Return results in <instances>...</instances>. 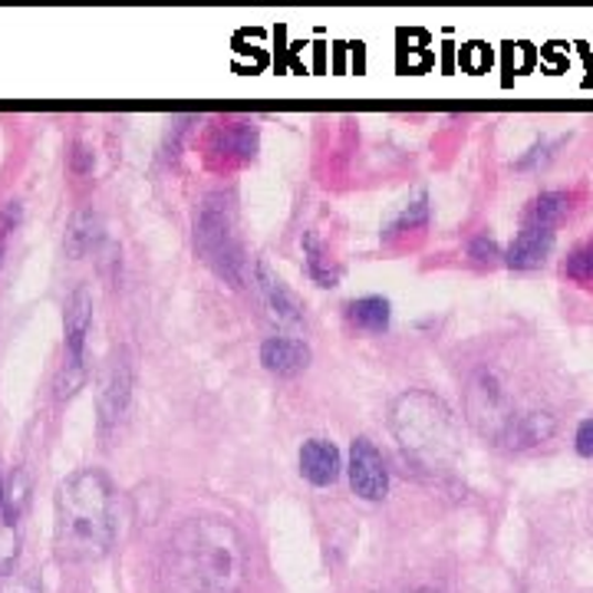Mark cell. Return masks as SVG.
<instances>
[{
  "label": "cell",
  "mask_w": 593,
  "mask_h": 593,
  "mask_svg": "<svg viewBox=\"0 0 593 593\" xmlns=\"http://www.w3.org/2000/svg\"><path fill=\"white\" fill-rule=\"evenodd\" d=\"M116 498L103 472H73L56 488V554L73 564H89L109 554L116 541Z\"/></svg>",
  "instance_id": "obj_1"
},
{
  "label": "cell",
  "mask_w": 593,
  "mask_h": 593,
  "mask_svg": "<svg viewBox=\"0 0 593 593\" xmlns=\"http://www.w3.org/2000/svg\"><path fill=\"white\" fill-rule=\"evenodd\" d=\"M244 568V541L227 521H192L172 541V574L189 593H237Z\"/></svg>",
  "instance_id": "obj_2"
},
{
  "label": "cell",
  "mask_w": 593,
  "mask_h": 593,
  "mask_svg": "<svg viewBox=\"0 0 593 593\" xmlns=\"http://www.w3.org/2000/svg\"><path fill=\"white\" fill-rule=\"evenodd\" d=\"M195 247L201 261L218 277H224L231 287H241L247 264H244V251H241L237 231H234V198L214 192L198 204Z\"/></svg>",
  "instance_id": "obj_3"
},
{
  "label": "cell",
  "mask_w": 593,
  "mask_h": 593,
  "mask_svg": "<svg viewBox=\"0 0 593 593\" xmlns=\"http://www.w3.org/2000/svg\"><path fill=\"white\" fill-rule=\"evenodd\" d=\"M393 432L399 445L422 465H435L448 442V412L428 393H405L393 405Z\"/></svg>",
  "instance_id": "obj_4"
},
{
  "label": "cell",
  "mask_w": 593,
  "mask_h": 593,
  "mask_svg": "<svg viewBox=\"0 0 593 593\" xmlns=\"http://www.w3.org/2000/svg\"><path fill=\"white\" fill-rule=\"evenodd\" d=\"M465 409H468L472 425H475L485 438H495V442L505 435V428H508L511 419L518 415L515 393H511L508 380H505L498 370H488V367H481V370L468 380Z\"/></svg>",
  "instance_id": "obj_5"
},
{
  "label": "cell",
  "mask_w": 593,
  "mask_h": 593,
  "mask_svg": "<svg viewBox=\"0 0 593 593\" xmlns=\"http://www.w3.org/2000/svg\"><path fill=\"white\" fill-rule=\"evenodd\" d=\"M133 402V357L129 350H116L99 380V438L109 442L119 422L126 419Z\"/></svg>",
  "instance_id": "obj_6"
},
{
  "label": "cell",
  "mask_w": 593,
  "mask_h": 593,
  "mask_svg": "<svg viewBox=\"0 0 593 593\" xmlns=\"http://www.w3.org/2000/svg\"><path fill=\"white\" fill-rule=\"evenodd\" d=\"M347 475H350V488L363 498V501H383L390 491V468L386 458L380 455V448L370 438H353L350 445V462H347Z\"/></svg>",
  "instance_id": "obj_7"
},
{
  "label": "cell",
  "mask_w": 593,
  "mask_h": 593,
  "mask_svg": "<svg viewBox=\"0 0 593 593\" xmlns=\"http://www.w3.org/2000/svg\"><path fill=\"white\" fill-rule=\"evenodd\" d=\"M558 428H561V422L551 409H521L498 442L508 452H534V448L548 445L558 435Z\"/></svg>",
  "instance_id": "obj_8"
},
{
  "label": "cell",
  "mask_w": 593,
  "mask_h": 593,
  "mask_svg": "<svg viewBox=\"0 0 593 593\" xmlns=\"http://www.w3.org/2000/svg\"><path fill=\"white\" fill-rule=\"evenodd\" d=\"M251 280L257 287V297L264 304V310L277 320V324H300L304 320V307L297 300V294L271 271L267 261H257L251 267Z\"/></svg>",
  "instance_id": "obj_9"
},
{
  "label": "cell",
  "mask_w": 593,
  "mask_h": 593,
  "mask_svg": "<svg viewBox=\"0 0 593 593\" xmlns=\"http://www.w3.org/2000/svg\"><path fill=\"white\" fill-rule=\"evenodd\" d=\"M558 244V231H548V227H521L515 234V241L508 244L505 251V264L511 271H538L548 264L551 251Z\"/></svg>",
  "instance_id": "obj_10"
},
{
  "label": "cell",
  "mask_w": 593,
  "mask_h": 593,
  "mask_svg": "<svg viewBox=\"0 0 593 593\" xmlns=\"http://www.w3.org/2000/svg\"><path fill=\"white\" fill-rule=\"evenodd\" d=\"M66 343H63V360H86V333L93 327V294L80 284L73 287L66 300Z\"/></svg>",
  "instance_id": "obj_11"
},
{
  "label": "cell",
  "mask_w": 593,
  "mask_h": 593,
  "mask_svg": "<svg viewBox=\"0 0 593 593\" xmlns=\"http://www.w3.org/2000/svg\"><path fill=\"white\" fill-rule=\"evenodd\" d=\"M343 472V458L340 448L330 438H310L300 448V475L314 485V488H330L337 485Z\"/></svg>",
  "instance_id": "obj_12"
},
{
  "label": "cell",
  "mask_w": 593,
  "mask_h": 593,
  "mask_svg": "<svg viewBox=\"0 0 593 593\" xmlns=\"http://www.w3.org/2000/svg\"><path fill=\"white\" fill-rule=\"evenodd\" d=\"M261 363L274 377H297L310 363V350L297 337H267L261 343Z\"/></svg>",
  "instance_id": "obj_13"
},
{
  "label": "cell",
  "mask_w": 593,
  "mask_h": 593,
  "mask_svg": "<svg viewBox=\"0 0 593 593\" xmlns=\"http://www.w3.org/2000/svg\"><path fill=\"white\" fill-rule=\"evenodd\" d=\"M571 208H574V198L568 195V192H541V195H534L528 201L521 221H525V227H548V231H554L571 214Z\"/></svg>",
  "instance_id": "obj_14"
},
{
  "label": "cell",
  "mask_w": 593,
  "mask_h": 593,
  "mask_svg": "<svg viewBox=\"0 0 593 593\" xmlns=\"http://www.w3.org/2000/svg\"><path fill=\"white\" fill-rule=\"evenodd\" d=\"M103 237V224H99V214L93 208H80L70 224H66V237H63V247L70 257H86Z\"/></svg>",
  "instance_id": "obj_15"
},
{
  "label": "cell",
  "mask_w": 593,
  "mask_h": 593,
  "mask_svg": "<svg viewBox=\"0 0 593 593\" xmlns=\"http://www.w3.org/2000/svg\"><path fill=\"white\" fill-rule=\"evenodd\" d=\"M343 314H347V324L353 330H367V333H383V330H390V320H393V307H390L386 297L350 300Z\"/></svg>",
  "instance_id": "obj_16"
},
{
  "label": "cell",
  "mask_w": 593,
  "mask_h": 593,
  "mask_svg": "<svg viewBox=\"0 0 593 593\" xmlns=\"http://www.w3.org/2000/svg\"><path fill=\"white\" fill-rule=\"evenodd\" d=\"M304 267H307V277L317 280L320 287H337L340 280V267L333 264L330 251L320 244L317 234H304Z\"/></svg>",
  "instance_id": "obj_17"
},
{
  "label": "cell",
  "mask_w": 593,
  "mask_h": 593,
  "mask_svg": "<svg viewBox=\"0 0 593 593\" xmlns=\"http://www.w3.org/2000/svg\"><path fill=\"white\" fill-rule=\"evenodd\" d=\"M218 142H221L224 156H231V159H251L254 146H257V133L247 123H237V126H224Z\"/></svg>",
  "instance_id": "obj_18"
},
{
  "label": "cell",
  "mask_w": 593,
  "mask_h": 593,
  "mask_svg": "<svg viewBox=\"0 0 593 593\" xmlns=\"http://www.w3.org/2000/svg\"><path fill=\"white\" fill-rule=\"evenodd\" d=\"M428 224V195H419L412 198V201H405L402 208H399V214H395L393 221H390V237L395 234H409V231H422Z\"/></svg>",
  "instance_id": "obj_19"
},
{
  "label": "cell",
  "mask_w": 593,
  "mask_h": 593,
  "mask_svg": "<svg viewBox=\"0 0 593 593\" xmlns=\"http://www.w3.org/2000/svg\"><path fill=\"white\" fill-rule=\"evenodd\" d=\"M564 274L574 284H593V241L578 244L568 257H564Z\"/></svg>",
  "instance_id": "obj_20"
},
{
  "label": "cell",
  "mask_w": 593,
  "mask_h": 593,
  "mask_svg": "<svg viewBox=\"0 0 593 593\" xmlns=\"http://www.w3.org/2000/svg\"><path fill=\"white\" fill-rule=\"evenodd\" d=\"M86 383V360H63L56 373V399H73Z\"/></svg>",
  "instance_id": "obj_21"
},
{
  "label": "cell",
  "mask_w": 593,
  "mask_h": 593,
  "mask_svg": "<svg viewBox=\"0 0 593 593\" xmlns=\"http://www.w3.org/2000/svg\"><path fill=\"white\" fill-rule=\"evenodd\" d=\"M468 261L478 267H495V264H505V251L491 234H475L468 241Z\"/></svg>",
  "instance_id": "obj_22"
},
{
  "label": "cell",
  "mask_w": 593,
  "mask_h": 593,
  "mask_svg": "<svg viewBox=\"0 0 593 593\" xmlns=\"http://www.w3.org/2000/svg\"><path fill=\"white\" fill-rule=\"evenodd\" d=\"M20 554V538H17V525L0 521V578L13 571V561Z\"/></svg>",
  "instance_id": "obj_23"
},
{
  "label": "cell",
  "mask_w": 593,
  "mask_h": 593,
  "mask_svg": "<svg viewBox=\"0 0 593 593\" xmlns=\"http://www.w3.org/2000/svg\"><path fill=\"white\" fill-rule=\"evenodd\" d=\"M0 593H43L36 571H10L0 578Z\"/></svg>",
  "instance_id": "obj_24"
},
{
  "label": "cell",
  "mask_w": 593,
  "mask_h": 593,
  "mask_svg": "<svg viewBox=\"0 0 593 593\" xmlns=\"http://www.w3.org/2000/svg\"><path fill=\"white\" fill-rule=\"evenodd\" d=\"M551 149H554L551 142H534V146L515 162V169H518V172H534V169H541V166L551 159Z\"/></svg>",
  "instance_id": "obj_25"
},
{
  "label": "cell",
  "mask_w": 593,
  "mask_h": 593,
  "mask_svg": "<svg viewBox=\"0 0 593 593\" xmlns=\"http://www.w3.org/2000/svg\"><path fill=\"white\" fill-rule=\"evenodd\" d=\"M17 221H20V204H17V201H7L3 211H0V261H3L7 237H10V231L17 227Z\"/></svg>",
  "instance_id": "obj_26"
},
{
  "label": "cell",
  "mask_w": 593,
  "mask_h": 593,
  "mask_svg": "<svg viewBox=\"0 0 593 593\" xmlns=\"http://www.w3.org/2000/svg\"><path fill=\"white\" fill-rule=\"evenodd\" d=\"M574 452L581 458H593V415L578 425V432H574Z\"/></svg>",
  "instance_id": "obj_27"
},
{
  "label": "cell",
  "mask_w": 593,
  "mask_h": 593,
  "mask_svg": "<svg viewBox=\"0 0 593 593\" xmlns=\"http://www.w3.org/2000/svg\"><path fill=\"white\" fill-rule=\"evenodd\" d=\"M93 152L86 149V146H73V152H70V169L76 172V176H86V172H93Z\"/></svg>",
  "instance_id": "obj_28"
},
{
  "label": "cell",
  "mask_w": 593,
  "mask_h": 593,
  "mask_svg": "<svg viewBox=\"0 0 593 593\" xmlns=\"http://www.w3.org/2000/svg\"><path fill=\"white\" fill-rule=\"evenodd\" d=\"M3 501H7V488H3V481H0V511H3Z\"/></svg>",
  "instance_id": "obj_29"
},
{
  "label": "cell",
  "mask_w": 593,
  "mask_h": 593,
  "mask_svg": "<svg viewBox=\"0 0 593 593\" xmlns=\"http://www.w3.org/2000/svg\"><path fill=\"white\" fill-rule=\"evenodd\" d=\"M412 593H435V591H412Z\"/></svg>",
  "instance_id": "obj_30"
}]
</instances>
